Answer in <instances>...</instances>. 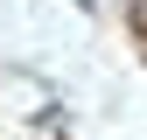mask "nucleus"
Returning a JSON list of instances; mask_svg holds the SVG:
<instances>
[{"label": "nucleus", "instance_id": "nucleus-1", "mask_svg": "<svg viewBox=\"0 0 147 140\" xmlns=\"http://www.w3.org/2000/svg\"><path fill=\"white\" fill-rule=\"evenodd\" d=\"M133 35H140V42H147V0H140V7H133Z\"/></svg>", "mask_w": 147, "mask_h": 140}]
</instances>
